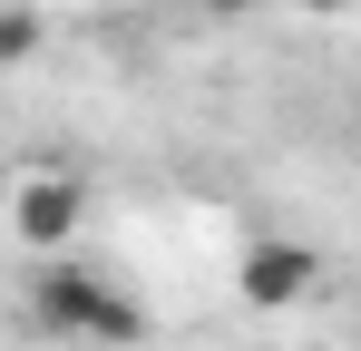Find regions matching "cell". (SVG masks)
Segmentation results:
<instances>
[{"label":"cell","instance_id":"obj_1","mask_svg":"<svg viewBox=\"0 0 361 351\" xmlns=\"http://www.w3.org/2000/svg\"><path fill=\"white\" fill-rule=\"evenodd\" d=\"M30 322H39L49 342H98V351H137L147 342V302L127 283H108V273H88V264H68V254H39Z\"/></svg>","mask_w":361,"mask_h":351},{"label":"cell","instance_id":"obj_2","mask_svg":"<svg viewBox=\"0 0 361 351\" xmlns=\"http://www.w3.org/2000/svg\"><path fill=\"white\" fill-rule=\"evenodd\" d=\"M312 292H322V254L293 244V234H254V244L235 254V302L244 312L274 322V312H302Z\"/></svg>","mask_w":361,"mask_h":351},{"label":"cell","instance_id":"obj_3","mask_svg":"<svg viewBox=\"0 0 361 351\" xmlns=\"http://www.w3.org/2000/svg\"><path fill=\"white\" fill-rule=\"evenodd\" d=\"M78 225H88V185H78V176H59V166H30V176H20V195H10V234H20L30 254H68Z\"/></svg>","mask_w":361,"mask_h":351},{"label":"cell","instance_id":"obj_4","mask_svg":"<svg viewBox=\"0 0 361 351\" xmlns=\"http://www.w3.org/2000/svg\"><path fill=\"white\" fill-rule=\"evenodd\" d=\"M39 49V20H30V10H10V30H0V58H10V68H20V58Z\"/></svg>","mask_w":361,"mask_h":351},{"label":"cell","instance_id":"obj_5","mask_svg":"<svg viewBox=\"0 0 361 351\" xmlns=\"http://www.w3.org/2000/svg\"><path fill=\"white\" fill-rule=\"evenodd\" d=\"M195 10H215V20H254V10H274V0H195Z\"/></svg>","mask_w":361,"mask_h":351},{"label":"cell","instance_id":"obj_6","mask_svg":"<svg viewBox=\"0 0 361 351\" xmlns=\"http://www.w3.org/2000/svg\"><path fill=\"white\" fill-rule=\"evenodd\" d=\"M274 10H352V0H274Z\"/></svg>","mask_w":361,"mask_h":351}]
</instances>
